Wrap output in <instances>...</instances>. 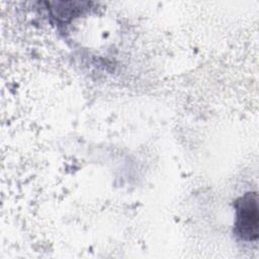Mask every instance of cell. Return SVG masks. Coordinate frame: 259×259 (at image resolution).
<instances>
[{"label": "cell", "instance_id": "6da1fadb", "mask_svg": "<svg viewBox=\"0 0 259 259\" xmlns=\"http://www.w3.org/2000/svg\"><path fill=\"white\" fill-rule=\"evenodd\" d=\"M236 221L235 234L244 241H256L258 239L259 214L258 197L256 192H247L235 201Z\"/></svg>", "mask_w": 259, "mask_h": 259}]
</instances>
